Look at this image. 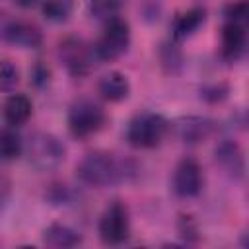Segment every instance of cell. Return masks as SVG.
Listing matches in <instances>:
<instances>
[{"label":"cell","instance_id":"14","mask_svg":"<svg viewBox=\"0 0 249 249\" xmlns=\"http://www.w3.org/2000/svg\"><path fill=\"white\" fill-rule=\"evenodd\" d=\"M216 163L226 171L230 173L231 177L235 179H241L243 177V171H245V160H243V152L241 148L231 142V140H226L222 144H218L216 148Z\"/></svg>","mask_w":249,"mask_h":249},{"label":"cell","instance_id":"22","mask_svg":"<svg viewBox=\"0 0 249 249\" xmlns=\"http://www.w3.org/2000/svg\"><path fill=\"white\" fill-rule=\"evenodd\" d=\"M10 193H12V181H10V177L0 169V210H2L4 204L8 202Z\"/></svg>","mask_w":249,"mask_h":249},{"label":"cell","instance_id":"21","mask_svg":"<svg viewBox=\"0 0 249 249\" xmlns=\"http://www.w3.org/2000/svg\"><path fill=\"white\" fill-rule=\"evenodd\" d=\"M247 16H249L247 0H235V2H230L224 8V19H233V21H245L247 23Z\"/></svg>","mask_w":249,"mask_h":249},{"label":"cell","instance_id":"3","mask_svg":"<svg viewBox=\"0 0 249 249\" xmlns=\"http://www.w3.org/2000/svg\"><path fill=\"white\" fill-rule=\"evenodd\" d=\"M105 123H107L105 109L88 97L76 99L70 105L68 115H66L68 130L78 140H86V138L97 134L105 126Z\"/></svg>","mask_w":249,"mask_h":249},{"label":"cell","instance_id":"4","mask_svg":"<svg viewBox=\"0 0 249 249\" xmlns=\"http://www.w3.org/2000/svg\"><path fill=\"white\" fill-rule=\"evenodd\" d=\"M23 154L27 156L29 163L41 171H51L56 169L64 158H66V148L64 144L51 132H35L23 140Z\"/></svg>","mask_w":249,"mask_h":249},{"label":"cell","instance_id":"20","mask_svg":"<svg viewBox=\"0 0 249 249\" xmlns=\"http://www.w3.org/2000/svg\"><path fill=\"white\" fill-rule=\"evenodd\" d=\"M19 82V70L12 60H0V89L10 91Z\"/></svg>","mask_w":249,"mask_h":249},{"label":"cell","instance_id":"12","mask_svg":"<svg viewBox=\"0 0 249 249\" xmlns=\"http://www.w3.org/2000/svg\"><path fill=\"white\" fill-rule=\"evenodd\" d=\"M97 93L103 101H109V103H121L124 101L128 95H130V82L128 78L119 72V70H113L109 74H105L99 84H97Z\"/></svg>","mask_w":249,"mask_h":249},{"label":"cell","instance_id":"6","mask_svg":"<svg viewBox=\"0 0 249 249\" xmlns=\"http://www.w3.org/2000/svg\"><path fill=\"white\" fill-rule=\"evenodd\" d=\"M56 56L60 64L66 68V72L74 78L88 76L93 70V64L97 60L93 45H89L88 41L76 35H68L58 43Z\"/></svg>","mask_w":249,"mask_h":249},{"label":"cell","instance_id":"19","mask_svg":"<svg viewBox=\"0 0 249 249\" xmlns=\"http://www.w3.org/2000/svg\"><path fill=\"white\" fill-rule=\"evenodd\" d=\"M124 2L126 0H88L91 16H95L97 19H109L113 16H119Z\"/></svg>","mask_w":249,"mask_h":249},{"label":"cell","instance_id":"1","mask_svg":"<svg viewBox=\"0 0 249 249\" xmlns=\"http://www.w3.org/2000/svg\"><path fill=\"white\" fill-rule=\"evenodd\" d=\"M76 175L88 187L105 189L134 181L138 175V165L130 158L107 150H95L80 160L76 165Z\"/></svg>","mask_w":249,"mask_h":249},{"label":"cell","instance_id":"18","mask_svg":"<svg viewBox=\"0 0 249 249\" xmlns=\"http://www.w3.org/2000/svg\"><path fill=\"white\" fill-rule=\"evenodd\" d=\"M41 12L47 19L62 23L72 14V0H41Z\"/></svg>","mask_w":249,"mask_h":249},{"label":"cell","instance_id":"9","mask_svg":"<svg viewBox=\"0 0 249 249\" xmlns=\"http://www.w3.org/2000/svg\"><path fill=\"white\" fill-rule=\"evenodd\" d=\"M0 35L6 43L19 49H37L43 43V31L37 23L21 18H6L0 21Z\"/></svg>","mask_w":249,"mask_h":249},{"label":"cell","instance_id":"23","mask_svg":"<svg viewBox=\"0 0 249 249\" xmlns=\"http://www.w3.org/2000/svg\"><path fill=\"white\" fill-rule=\"evenodd\" d=\"M19 8H31V6H35L37 2H41V0H14Z\"/></svg>","mask_w":249,"mask_h":249},{"label":"cell","instance_id":"13","mask_svg":"<svg viewBox=\"0 0 249 249\" xmlns=\"http://www.w3.org/2000/svg\"><path fill=\"white\" fill-rule=\"evenodd\" d=\"M82 243V233L68 224L53 222L43 230V245L53 249H68Z\"/></svg>","mask_w":249,"mask_h":249},{"label":"cell","instance_id":"7","mask_svg":"<svg viewBox=\"0 0 249 249\" xmlns=\"http://www.w3.org/2000/svg\"><path fill=\"white\" fill-rule=\"evenodd\" d=\"M97 233L105 245H121L130 237V214L123 200H113L99 216Z\"/></svg>","mask_w":249,"mask_h":249},{"label":"cell","instance_id":"16","mask_svg":"<svg viewBox=\"0 0 249 249\" xmlns=\"http://www.w3.org/2000/svg\"><path fill=\"white\" fill-rule=\"evenodd\" d=\"M177 128H179V136L185 142L196 144V142H202L204 138H208L214 126H212V123L208 119H202V117H187V119L179 121Z\"/></svg>","mask_w":249,"mask_h":249},{"label":"cell","instance_id":"11","mask_svg":"<svg viewBox=\"0 0 249 249\" xmlns=\"http://www.w3.org/2000/svg\"><path fill=\"white\" fill-rule=\"evenodd\" d=\"M31 113H33V103L23 93H10L2 103V117L6 124L12 128L25 124L31 119Z\"/></svg>","mask_w":249,"mask_h":249},{"label":"cell","instance_id":"8","mask_svg":"<svg viewBox=\"0 0 249 249\" xmlns=\"http://www.w3.org/2000/svg\"><path fill=\"white\" fill-rule=\"evenodd\" d=\"M202 185H204V175H202L200 163L191 156H185L183 160H179L171 177L173 193L181 198H193L200 195Z\"/></svg>","mask_w":249,"mask_h":249},{"label":"cell","instance_id":"2","mask_svg":"<svg viewBox=\"0 0 249 249\" xmlns=\"http://www.w3.org/2000/svg\"><path fill=\"white\" fill-rule=\"evenodd\" d=\"M169 132V121L154 111L136 113L126 126V142L136 150H154L161 146Z\"/></svg>","mask_w":249,"mask_h":249},{"label":"cell","instance_id":"5","mask_svg":"<svg viewBox=\"0 0 249 249\" xmlns=\"http://www.w3.org/2000/svg\"><path fill=\"white\" fill-rule=\"evenodd\" d=\"M132 41V33H130V23L121 18V16H113L109 19H105V25L101 29V35L97 39V43L93 45L97 60H117L121 58Z\"/></svg>","mask_w":249,"mask_h":249},{"label":"cell","instance_id":"15","mask_svg":"<svg viewBox=\"0 0 249 249\" xmlns=\"http://www.w3.org/2000/svg\"><path fill=\"white\" fill-rule=\"evenodd\" d=\"M206 19V10L200 8V6H195V8H189L185 12H179L175 18H173V23H171V35L175 41H183L187 37H191Z\"/></svg>","mask_w":249,"mask_h":249},{"label":"cell","instance_id":"10","mask_svg":"<svg viewBox=\"0 0 249 249\" xmlns=\"http://www.w3.org/2000/svg\"><path fill=\"white\" fill-rule=\"evenodd\" d=\"M247 47V23L224 19L220 31V56L228 62H235L243 56Z\"/></svg>","mask_w":249,"mask_h":249},{"label":"cell","instance_id":"17","mask_svg":"<svg viewBox=\"0 0 249 249\" xmlns=\"http://www.w3.org/2000/svg\"><path fill=\"white\" fill-rule=\"evenodd\" d=\"M23 154V140L21 136L12 130V126L0 130V160L2 161H12L18 160Z\"/></svg>","mask_w":249,"mask_h":249}]
</instances>
